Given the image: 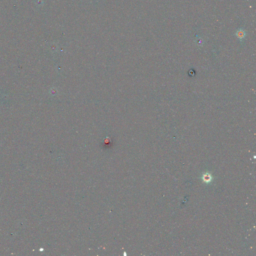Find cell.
Returning a JSON list of instances; mask_svg holds the SVG:
<instances>
[{"instance_id":"cell-1","label":"cell","mask_w":256,"mask_h":256,"mask_svg":"<svg viewBox=\"0 0 256 256\" xmlns=\"http://www.w3.org/2000/svg\"><path fill=\"white\" fill-rule=\"evenodd\" d=\"M236 35L237 37L240 39V40L243 39L246 36V33L242 29H239L236 32Z\"/></svg>"},{"instance_id":"cell-2","label":"cell","mask_w":256,"mask_h":256,"mask_svg":"<svg viewBox=\"0 0 256 256\" xmlns=\"http://www.w3.org/2000/svg\"><path fill=\"white\" fill-rule=\"evenodd\" d=\"M212 177L209 174H207L203 176V180L206 182H209L211 181Z\"/></svg>"}]
</instances>
